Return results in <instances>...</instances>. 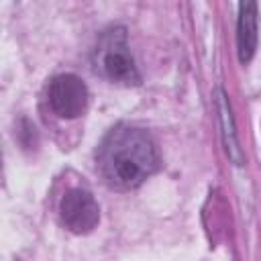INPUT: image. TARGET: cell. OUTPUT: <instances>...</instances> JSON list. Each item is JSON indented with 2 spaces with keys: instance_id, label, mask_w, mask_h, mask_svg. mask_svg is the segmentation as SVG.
<instances>
[{
  "instance_id": "8992f818",
  "label": "cell",
  "mask_w": 261,
  "mask_h": 261,
  "mask_svg": "<svg viewBox=\"0 0 261 261\" xmlns=\"http://www.w3.org/2000/svg\"><path fill=\"white\" fill-rule=\"evenodd\" d=\"M257 4L255 2H241L239 4V18H237V53L239 61L245 65L253 59L257 51Z\"/></svg>"
},
{
  "instance_id": "277c9868",
  "label": "cell",
  "mask_w": 261,
  "mask_h": 261,
  "mask_svg": "<svg viewBox=\"0 0 261 261\" xmlns=\"http://www.w3.org/2000/svg\"><path fill=\"white\" fill-rule=\"evenodd\" d=\"M59 220L73 234H88L100 222V206L84 188L67 190L59 200Z\"/></svg>"
},
{
  "instance_id": "7a4b0ae2",
  "label": "cell",
  "mask_w": 261,
  "mask_h": 261,
  "mask_svg": "<svg viewBox=\"0 0 261 261\" xmlns=\"http://www.w3.org/2000/svg\"><path fill=\"white\" fill-rule=\"evenodd\" d=\"M92 65L98 75L116 86H139L141 73L128 47V35L122 24L108 27L96 39L92 51Z\"/></svg>"
},
{
  "instance_id": "5b68a950",
  "label": "cell",
  "mask_w": 261,
  "mask_h": 261,
  "mask_svg": "<svg viewBox=\"0 0 261 261\" xmlns=\"http://www.w3.org/2000/svg\"><path fill=\"white\" fill-rule=\"evenodd\" d=\"M214 106H216V114H218V124H220V135H222L224 151H226L228 159L234 165H243L245 163V155H243V149H241V143H239V135H237L230 102H228V98H226L222 88L214 90Z\"/></svg>"
},
{
  "instance_id": "6da1fadb",
  "label": "cell",
  "mask_w": 261,
  "mask_h": 261,
  "mask_svg": "<svg viewBox=\"0 0 261 261\" xmlns=\"http://www.w3.org/2000/svg\"><path fill=\"white\" fill-rule=\"evenodd\" d=\"M161 165L153 137L133 124L110 128L96 149V171L114 190L139 188Z\"/></svg>"
},
{
  "instance_id": "3957f363",
  "label": "cell",
  "mask_w": 261,
  "mask_h": 261,
  "mask_svg": "<svg viewBox=\"0 0 261 261\" xmlns=\"http://www.w3.org/2000/svg\"><path fill=\"white\" fill-rule=\"evenodd\" d=\"M90 92L84 80L75 73H59L47 86L49 110L65 120L80 118L88 110Z\"/></svg>"
}]
</instances>
